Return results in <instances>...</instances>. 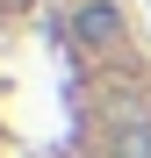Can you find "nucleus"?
Here are the masks:
<instances>
[{
  "label": "nucleus",
  "mask_w": 151,
  "mask_h": 158,
  "mask_svg": "<svg viewBox=\"0 0 151 158\" xmlns=\"http://www.w3.org/2000/svg\"><path fill=\"white\" fill-rule=\"evenodd\" d=\"M108 158H151V101H115L108 108Z\"/></svg>",
  "instance_id": "obj_1"
},
{
  "label": "nucleus",
  "mask_w": 151,
  "mask_h": 158,
  "mask_svg": "<svg viewBox=\"0 0 151 158\" xmlns=\"http://www.w3.org/2000/svg\"><path fill=\"white\" fill-rule=\"evenodd\" d=\"M72 36H79L86 50H122L130 22H122L115 0H79V7H72Z\"/></svg>",
  "instance_id": "obj_2"
}]
</instances>
